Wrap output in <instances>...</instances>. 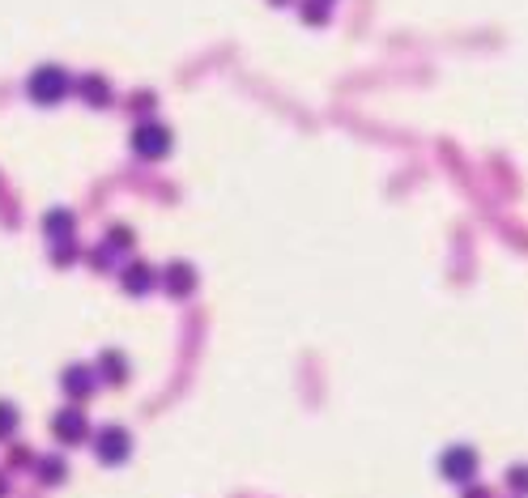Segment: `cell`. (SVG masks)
I'll use <instances>...</instances> for the list:
<instances>
[{
  "instance_id": "cell-1",
  "label": "cell",
  "mask_w": 528,
  "mask_h": 498,
  "mask_svg": "<svg viewBox=\"0 0 528 498\" xmlns=\"http://www.w3.org/2000/svg\"><path fill=\"white\" fill-rule=\"evenodd\" d=\"M69 90H73V81H69V73L60 64H39L30 73V81H26V94H30V102H39V107H56Z\"/></svg>"
},
{
  "instance_id": "cell-2",
  "label": "cell",
  "mask_w": 528,
  "mask_h": 498,
  "mask_svg": "<svg viewBox=\"0 0 528 498\" xmlns=\"http://www.w3.org/2000/svg\"><path fill=\"white\" fill-rule=\"evenodd\" d=\"M171 145H175V136H171L167 124H158V119H141L137 128H133V150L145 162H162L171 153Z\"/></svg>"
},
{
  "instance_id": "cell-3",
  "label": "cell",
  "mask_w": 528,
  "mask_h": 498,
  "mask_svg": "<svg viewBox=\"0 0 528 498\" xmlns=\"http://www.w3.org/2000/svg\"><path fill=\"white\" fill-rule=\"evenodd\" d=\"M439 473L451 486H473V478H477V452H473L469 443H451L448 452L439 456Z\"/></svg>"
},
{
  "instance_id": "cell-4",
  "label": "cell",
  "mask_w": 528,
  "mask_h": 498,
  "mask_svg": "<svg viewBox=\"0 0 528 498\" xmlns=\"http://www.w3.org/2000/svg\"><path fill=\"white\" fill-rule=\"evenodd\" d=\"M90 443H94V456L102 460V464H124V460L133 456V435H128L124 426H116V421L102 426Z\"/></svg>"
},
{
  "instance_id": "cell-5",
  "label": "cell",
  "mask_w": 528,
  "mask_h": 498,
  "mask_svg": "<svg viewBox=\"0 0 528 498\" xmlns=\"http://www.w3.org/2000/svg\"><path fill=\"white\" fill-rule=\"evenodd\" d=\"M52 435H56V443H64V447H77V443L94 439V435H90V421H85V409H77V404L60 409L56 418H52Z\"/></svg>"
},
{
  "instance_id": "cell-6",
  "label": "cell",
  "mask_w": 528,
  "mask_h": 498,
  "mask_svg": "<svg viewBox=\"0 0 528 498\" xmlns=\"http://www.w3.org/2000/svg\"><path fill=\"white\" fill-rule=\"evenodd\" d=\"M158 282H162V273L154 265H145V260H133V265L119 268V286H124V294H133V298L150 294Z\"/></svg>"
},
{
  "instance_id": "cell-7",
  "label": "cell",
  "mask_w": 528,
  "mask_h": 498,
  "mask_svg": "<svg viewBox=\"0 0 528 498\" xmlns=\"http://www.w3.org/2000/svg\"><path fill=\"white\" fill-rule=\"evenodd\" d=\"M60 388L73 396V401H90L94 396V388H98V371L94 366H85V363H73V366H64V375H60Z\"/></svg>"
},
{
  "instance_id": "cell-8",
  "label": "cell",
  "mask_w": 528,
  "mask_h": 498,
  "mask_svg": "<svg viewBox=\"0 0 528 498\" xmlns=\"http://www.w3.org/2000/svg\"><path fill=\"white\" fill-rule=\"evenodd\" d=\"M162 286H167V294H171V298H188V294L196 290V268L183 265V260L167 265V268H162Z\"/></svg>"
},
{
  "instance_id": "cell-9",
  "label": "cell",
  "mask_w": 528,
  "mask_h": 498,
  "mask_svg": "<svg viewBox=\"0 0 528 498\" xmlns=\"http://www.w3.org/2000/svg\"><path fill=\"white\" fill-rule=\"evenodd\" d=\"M77 94H81V102H90V107H111L116 102V94H111V86H107V77H98V73H85L77 81Z\"/></svg>"
},
{
  "instance_id": "cell-10",
  "label": "cell",
  "mask_w": 528,
  "mask_h": 498,
  "mask_svg": "<svg viewBox=\"0 0 528 498\" xmlns=\"http://www.w3.org/2000/svg\"><path fill=\"white\" fill-rule=\"evenodd\" d=\"M98 380L128 383V358H124L119 349H102V354H98Z\"/></svg>"
},
{
  "instance_id": "cell-11",
  "label": "cell",
  "mask_w": 528,
  "mask_h": 498,
  "mask_svg": "<svg viewBox=\"0 0 528 498\" xmlns=\"http://www.w3.org/2000/svg\"><path fill=\"white\" fill-rule=\"evenodd\" d=\"M43 234H47V243H69V239H73V213L52 209L43 217Z\"/></svg>"
},
{
  "instance_id": "cell-12",
  "label": "cell",
  "mask_w": 528,
  "mask_h": 498,
  "mask_svg": "<svg viewBox=\"0 0 528 498\" xmlns=\"http://www.w3.org/2000/svg\"><path fill=\"white\" fill-rule=\"evenodd\" d=\"M35 473H39L43 486H60V481L69 478V464H64L60 456H39L35 460Z\"/></svg>"
},
{
  "instance_id": "cell-13",
  "label": "cell",
  "mask_w": 528,
  "mask_h": 498,
  "mask_svg": "<svg viewBox=\"0 0 528 498\" xmlns=\"http://www.w3.org/2000/svg\"><path fill=\"white\" fill-rule=\"evenodd\" d=\"M298 18L307 21V26H324V21L333 18V4H324V0H298Z\"/></svg>"
},
{
  "instance_id": "cell-14",
  "label": "cell",
  "mask_w": 528,
  "mask_h": 498,
  "mask_svg": "<svg viewBox=\"0 0 528 498\" xmlns=\"http://www.w3.org/2000/svg\"><path fill=\"white\" fill-rule=\"evenodd\" d=\"M133 243H137V239H133V226H124V222H119V226H107V248L111 251H128Z\"/></svg>"
},
{
  "instance_id": "cell-15",
  "label": "cell",
  "mask_w": 528,
  "mask_h": 498,
  "mask_svg": "<svg viewBox=\"0 0 528 498\" xmlns=\"http://www.w3.org/2000/svg\"><path fill=\"white\" fill-rule=\"evenodd\" d=\"M18 409L9 401H0V439H13V430H18Z\"/></svg>"
},
{
  "instance_id": "cell-16",
  "label": "cell",
  "mask_w": 528,
  "mask_h": 498,
  "mask_svg": "<svg viewBox=\"0 0 528 498\" xmlns=\"http://www.w3.org/2000/svg\"><path fill=\"white\" fill-rule=\"evenodd\" d=\"M508 486L516 494H528V464H511L508 469Z\"/></svg>"
},
{
  "instance_id": "cell-17",
  "label": "cell",
  "mask_w": 528,
  "mask_h": 498,
  "mask_svg": "<svg viewBox=\"0 0 528 498\" xmlns=\"http://www.w3.org/2000/svg\"><path fill=\"white\" fill-rule=\"evenodd\" d=\"M73 256H77L73 239H69V243H56V265H73Z\"/></svg>"
},
{
  "instance_id": "cell-18",
  "label": "cell",
  "mask_w": 528,
  "mask_h": 498,
  "mask_svg": "<svg viewBox=\"0 0 528 498\" xmlns=\"http://www.w3.org/2000/svg\"><path fill=\"white\" fill-rule=\"evenodd\" d=\"M9 464H30V452H21V447H9Z\"/></svg>"
},
{
  "instance_id": "cell-19",
  "label": "cell",
  "mask_w": 528,
  "mask_h": 498,
  "mask_svg": "<svg viewBox=\"0 0 528 498\" xmlns=\"http://www.w3.org/2000/svg\"><path fill=\"white\" fill-rule=\"evenodd\" d=\"M465 498H490V490H486V486H469V494H465Z\"/></svg>"
},
{
  "instance_id": "cell-20",
  "label": "cell",
  "mask_w": 528,
  "mask_h": 498,
  "mask_svg": "<svg viewBox=\"0 0 528 498\" xmlns=\"http://www.w3.org/2000/svg\"><path fill=\"white\" fill-rule=\"evenodd\" d=\"M9 494V481H4V473H0V498Z\"/></svg>"
},
{
  "instance_id": "cell-21",
  "label": "cell",
  "mask_w": 528,
  "mask_h": 498,
  "mask_svg": "<svg viewBox=\"0 0 528 498\" xmlns=\"http://www.w3.org/2000/svg\"><path fill=\"white\" fill-rule=\"evenodd\" d=\"M269 4H277V9H281V4H298V0H269Z\"/></svg>"
},
{
  "instance_id": "cell-22",
  "label": "cell",
  "mask_w": 528,
  "mask_h": 498,
  "mask_svg": "<svg viewBox=\"0 0 528 498\" xmlns=\"http://www.w3.org/2000/svg\"><path fill=\"white\" fill-rule=\"evenodd\" d=\"M324 4H333V0H324Z\"/></svg>"
}]
</instances>
